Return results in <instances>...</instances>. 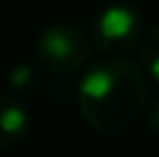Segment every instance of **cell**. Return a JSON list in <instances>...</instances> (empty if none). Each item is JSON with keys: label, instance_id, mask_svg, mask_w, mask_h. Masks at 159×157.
Listing matches in <instances>:
<instances>
[{"label": "cell", "instance_id": "obj_1", "mask_svg": "<svg viewBox=\"0 0 159 157\" xmlns=\"http://www.w3.org/2000/svg\"><path fill=\"white\" fill-rule=\"evenodd\" d=\"M81 113L104 134L122 132L145 104V81L141 69L125 58H102L79 83Z\"/></svg>", "mask_w": 159, "mask_h": 157}, {"label": "cell", "instance_id": "obj_2", "mask_svg": "<svg viewBox=\"0 0 159 157\" xmlns=\"http://www.w3.org/2000/svg\"><path fill=\"white\" fill-rule=\"evenodd\" d=\"M90 37L69 23H56L37 37V58L56 72H76L90 58Z\"/></svg>", "mask_w": 159, "mask_h": 157}, {"label": "cell", "instance_id": "obj_3", "mask_svg": "<svg viewBox=\"0 0 159 157\" xmlns=\"http://www.w3.org/2000/svg\"><path fill=\"white\" fill-rule=\"evenodd\" d=\"M141 32H143L141 12L125 2L108 5L92 19V42L108 53L127 51L136 44Z\"/></svg>", "mask_w": 159, "mask_h": 157}, {"label": "cell", "instance_id": "obj_4", "mask_svg": "<svg viewBox=\"0 0 159 157\" xmlns=\"http://www.w3.org/2000/svg\"><path fill=\"white\" fill-rule=\"evenodd\" d=\"M30 127V113L14 95H0V148L21 143Z\"/></svg>", "mask_w": 159, "mask_h": 157}, {"label": "cell", "instance_id": "obj_5", "mask_svg": "<svg viewBox=\"0 0 159 157\" xmlns=\"http://www.w3.org/2000/svg\"><path fill=\"white\" fill-rule=\"evenodd\" d=\"M141 62H143L145 72L150 74V79L159 83V23L148 30L143 48H141Z\"/></svg>", "mask_w": 159, "mask_h": 157}, {"label": "cell", "instance_id": "obj_6", "mask_svg": "<svg viewBox=\"0 0 159 157\" xmlns=\"http://www.w3.org/2000/svg\"><path fill=\"white\" fill-rule=\"evenodd\" d=\"M9 85H12L14 90H28L30 83L35 81V69H32V65L28 62H21L12 67V72H9Z\"/></svg>", "mask_w": 159, "mask_h": 157}, {"label": "cell", "instance_id": "obj_7", "mask_svg": "<svg viewBox=\"0 0 159 157\" xmlns=\"http://www.w3.org/2000/svg\"><path fill=\"white\" fill-rule=\"evenodd\" d=\"M145 120H148V125H150L152 129H157V132H159V95L150 102L148 113H145Z\"/></svg>", "mask_w": 159, "mask_h": 157}]
</instances>
